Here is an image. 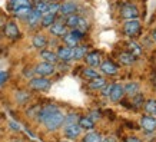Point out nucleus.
I'll return each instance as SVG.
<instances>
[{"label": "nucleus", "mask_w": 156, "mask_h": 142, "mask_svg": "<svg viewBox=\"0 0 156 142\" xmlns=\"http://www.w3.org/2000/svg\"><path fill=\"white\" fill-rule=\"evenodd\" d=\"M63 122H65V115H63V112H62L60 109H56L42 123L46 126L48 131H57L63 125Z\"/></svg>", "instance_id": "f257e3e1"}, {"label": "nucleus", "mask_w": 156, "mask_h": 142, "mask_svg": "<svg viewBox=\"0 0 156 142\" xmlns=\"http://www.w3.org/2000/svg\"><path fill=\"white\" fill-rule=\"evenodd\" d=\"M56 72V66L53 63H48V62H40L34 66L33 73L36 76H42V78H48V76L55 75Z\"/></svg>", "instance_id": "f03ea898"}, {"label": "nucleus", "mask_w": 156, "mask_h": 142, "mask_svg": "<svg viewBox=\"0 0 156 142\" xmlns=\"http://www.w3.org/2000/svg\"><path fill=\"white\" fill-rule=\"evenodd\" d=\"M29 86L34 90H48L50 86H52V82L49 81L48 78H42V76H34L30 79L29 82Z\"/></svg>", "instance_id": "7ed1b4c3"}, {"label": "nucleus", "mask_w": 156, "mask_h": 142, "mask_svg": "<svg viewBox=\"0 0 156 142\" xmlns=\"http://www.w3.org/2000/svg\"><path fill=\"white\" fill-rule=\"evenodd\" d=\"M120 16L126 20L137 19V17H139V10H137V7L135 5L126 3V5H123L122 9H120Z\"/></svg>", "instance_id": "20e7f679"}, {"label": "nucleus", "mask_w": 156, "mask_h": 142, "mask_svg": "<svg viewBox=\"0 0 156 142\" xmlns=\"http://www.w3.org/2000/svg\"><path fill=\"white\" fill-rule=\"evenodd\" d=\"M139 30H140V22L137 19L126 20L125 24H123V33L126 35V36H129V38H133Z\"/></svg>", "instance_id": "39448f33"}, {"label": "nucleus", "mask_w": 156, "mask_h": 142, "mask_svg": "<svg viewBox=\"0 0 156 142\" xmlns=\"http://www.w3.org/2000/svg\"><path fill=\"white\" fill-rule=\"evenodd\" d=\"M100 72L106 76H115L119 73V67L112 60H103L100 63Z\"/></svg>", "instance_id": "423d86ee"}, {"label": "nucleus", "mask_w": 156, "mask_h": 142, "mask_svg": "<svg viewBox=\"0 0 156 142\" xmlns=\"http://www.w3.org/2000/svg\"><path fill=\"white\" fill-rule=\"evenodd\" d=\"M3 33H5L6 38L9 39H17L20 36V30L19 26L14 23V22H7L3 27Z\"/></svg>", "instance_id": "0eeeda50"}, {"label": "nucleus", "mask_w": 156, "mask_h": 142, "mask_svg": "<svg viewBox=\"0 0 156 142\" xmlns=\"http://www.w3.org/2000/svg\"><path fill=\"white\" fill-rule=\"evenodd\" d=\"M140 126H142L146 132H155L156 131V116L143 115L142 118H140Z\"/></svg>", "instance_id": "6e6552de"}, {"label": "nucleus", "mask_w": 156, "mask_h": 142, "mask_svg": "<svg viewBox=\"0 0 156 142\" xmlns=\"http://www.w3.org/2000/svg\"><path fill=\"white\" fill-rule=\"evenodd\" d=\"M59 60L62 62H70L73 60V47L69 46H59L56 52Z\"/></svg>", "instance_id": "1a4fd4ad"}, {"label": "nucleus", "mask_w": 156, "mask_h": 142, "mask_svg": "<svg viewBox=\"0 0 156 142\" xmlns=\"http://www.w3.org/2000/svg\"><path fill=\"white\" fill-rule=\"evenodd\" d=\"M125 96V90H123V85L120 83H113L112 85V90H110V95H109V99L112 102H120Z\"/></svg>", "instance_id": "9d476101"}, {"label": "nucleus", "mask_w": 156, "mask_h": 142, "mask_svg": "<svg viewBox=\"0 0 156 142\" xmlns=\"http://www.w3.org/2000/svg\"><path fill=\"white\" fill-rule=\"evenodd\" d=\"M85 62L86 65L89 67H98L100 66V63H102V56H100L99 52H90V53H86L85 56Z\"/></svg>", "instance_id": "9b49d317"}, {"label": "nucleus", "mask_w": 156, "mask_h": 142, "mask_svg": "<svg viewBox=\"0 0 156 142\" xmlns=\"http://www.w3.org/2000/svg\"><path fill=\"white\" fill-rule=\"evenodd\" d=\"M40 19H42V13H39L36 9H32L30 14L26 17V23L30 29H36L37 26H40Z\"/></svg>", "instance_id": "f8f14e48"}, {"label": "nucleus", "mask_w": 156, "mask_h": 142, "mask_svg": "<svg viewBox=\"0 0 156 142\" xmlns=\"http://www.w3.org/2000/svg\"><path fill=\"white\" fill-rule=\"evenodd\" d=\"M77 12V5H76L75 2H65V3H62L60 7H59V13L62 16H70V14H75Z\"/></svg>", "instance_id": "ddd939ff"}, {"label": "nucleus", "mask_w": 156, "mask_h": 142, "mask_svg": "<svg viewBox=\"0 0 156 142\" xmlns=\"http://www.w3.org/2000/svg\"><path fill=\"white\" fill-rule=\"evenodd\" d=\"M49 30H50V33H52L53 36H56V38H63V36L67 33L66 24L62 23V22H57V20L49 27Z\"/></svg>", "instance_id": "4468645a"}, {"label": "nucleus", "mask_w": 156, "mask_h": 142, "mask_svg": "<svg viewBox=\"0 0 156 142\" xmlns=\"http://www.w3.org/2000/svg\"><path fill=\"white\" fill-rule=\"evenodd\" d=\"M63 129H65V135H66V138H69V139H76V138L82 133V131H83V129L79 126V123L66 125Z\"/></svg>", "instance_id": "2eb2a0df"}, {"label": "nucleus", "mask_w": 156, "mask_h": 142, "mask_svg": "<svg viewBox=\"0 0 156 142\" xmlns=\"http://www.w3.org/2000/svg\"><path fill=\"white\" fill-rule=\"evenodd\" d=\"M40 57H42L43 62L53 63V65H56L57 62H59V57H57L56 52H52V50H49V49H42V50H40Z\"/></svg>", "instance_id": "dca6fc26"}, {"label": "nucleus", "mask_w": 156, "mask_h": 142, "mask_svg": "<svg viewBox=\"0 0 156 142\" xmlns=\"http://www.w3.org/2000/svg\"><path fill=\"white\" fill-rule=\"evenodd\" d=\"M119 62L125 65V66H132L133 63L136 62V56L132 55L130 52H122L119 53Z\"/></svg>", "instance_id": "f3484780"}, {"label": "nucleus", "mask_w": 156, "mask_h": 142, "mask_svg": "<svg viewBox=\"0 0 156 142\" xmlns=\"http://www.w3.org/2000/svg\"><path fill=\"white\" fill-rule=\"evenodd\" d=\"M123 90H125V95H129L132 98V96H135L136 93L140 92V85L137 82H129V83L123 86Z\"/></svg>", "instance_id": "a211bd4d"}, {"label": "nucleus", "mask_w": 156, "mask_h": 142, "mask_svg": "<svg viewBox=\"0 0 156 142\" xmlns=\"http://www.w3.org/2000/svg\"><path fill=\"white\" fill-rule=\"evenodd\" d=\"M32 6V2L30 0H10L9 2V7L12 12L17 9H22V7H30Z\"/></svg>", "instance_id": "6ab92c4d"}, {"label": "nucleus", "mask_w": 156, "mask_h": 142, "mask_svg": "<svg viewBox=\"0 0 156 142\" xmlns=\"http://www.w3.org/2000/svg\"><path fill=\"white\" fill-rule=\"evenodd\" d=\"M56 20H57L56 14L44 13V14H42V19H40V26H42V27H50V26H52Z\"/></svg>", "instance_id": "aec40b11"}, {"label": "nucleus", "mask_w": 156, "mask_h": 142, "mask_svg": "<svg viewBox=\"0 0 156 142\" xmlns=\"http://www.w3.org/2000/svg\"><path fill=\"white\" fill-rule=\"evenodd\" d=\"M32 43H33V46L36 47V49H44L46 47V45H48V39H46V36L44 35H34L33 39H32Z\"/></svg>", "instance_id": "412c9836"}, {"label": "nucleus", "mask_w": 156, "mask_h": 142, "mask_svg": "<svg viewBox=\"0 0 156 142\" xmlns=\"http://www.w3.org/2000/svg\"><path fill=\"white\" fill-rule=\"evenodd\" d=\"M106 83H108V82H106V79H105V78H102V76H98V78H95V79H90L89 88L92 90H100L105 85H106Z\"/></svg>", "instance_id": "4be33fe9"}, {"label": "nucleus", "mask_w": 156, "mask_h": 142, "mask_svg": "<svg viewBox=\"0 0 156 142\" xmlns=\"http://www.w3.org/2000/svg\"><path fill=\"white\" fill-rule=\"evenodd\" d=\"M86 53H87V47L83 46V45H77V46L73 47V59H75V60L85 59Z\"/></svg>", "instance_id": "5701e85b"}, {"label": "nucleus", "mask_w": 156, "mask_h": 142, "mask_svg": "<svg viewBox=\"0 0 156 142\" xmlns=\"http://www.w3.org/2000/svg\"><path fill=\"white\" fill-rule=\"evenodd\" d=\"M77 123H79V126H80L82 129H85V131H90V129L95 128V122H93L89 116H80L79 121H77Z\"/></svg>", "instance_id": "b1692460"}, {"label": "nucleus", "mask_w": 156, "mask_h": 142, "mask_svg": "<svg viewBox=\"0 0 156 142\" xmlns=\"http://www.w3.org/2000/svg\"><path fill=\"white\" fill-rule=\"evenodd\" d=\"M143 109L146 115H151V116H156V99H147L145 104H143Z\"/></svg>", "instance_id": "393cba45"}, {"label": "nucleus", "mask_w": 156, "mask_h": 142, "mask_svg": "<svg viewBox=\"0 0 156 142\" xmlns=\"http://www.w3.org/2000/svg\"><path fill=\"white\" fill-rule=\"evenodd\" d=\"M102 141H103V138L98 132H89L82 138V142H102Z\"/></svg>", "instance_id": "a878e982"}, {"label": "nucleus", "mask_w": 156, "mask_h": 142, "mask_svg": "<svg viewBox=\"0 0 156 142\" xmlns=\"http://www.w3.org/2000/svg\"><path fill=\"white\" fill-rule=\"evenodd\" d=\"M63 42H65V46H69V47H75V46H77L79 45V40L73 36V35L70 33V32H67L65 36H63Z\"/></svg>", "instance_id": "bb28decb"}, {"label": "nucleus", "mask_w": 156, "mask_h": 142, "mask_svg": "<svg viewBox=\"0 0 156 142\" xmlns=\"http://www.w3.org/2000/svg\"><path fill=\"white\" fill-rule=\"evenodd\" d=\"M79 19H80V16L79 14H70V16H67L66 17V27H70V29H76L77 27V23H79Z\"/></svg>", "instance_id": "cd10ccee"}, {"label": "nucleus", "mask_w": 156, "mask_h": 142, "mask_svg": "<svg viewBox=\"0 0 156 142\" xmlns=\"http://www.w3.org/2000/svg\"><path fill=\"white\" fill-rule=\"evenodd\" d=\"M32 9H33V7H32V6H30V7H22V9H17V10H14L13 12V14L14 16H16V17H17V19H26V17H27L29 14H30V12H32Z\"/></svg>", "instance_id": "c85d7f7f"}, {"label": "nucleus", "mask_w": 156, "mask_h": 142, "mask_svg": "<svg viewBox=\"0 0 156 142\" xmlns=\"http://www.w3.org/2000/svg\"><path fill=\"white\" fill-rule=\"evenodd\" d=\"M79 118H80V116L76 114V112H70L69 115H66V116H65V122H63V125L66 126V125H72V123H77Z\"/></svg>", "instance_id": "c756f323"}, {"label": "nucleus", "mask_w": 156, "mask_h": 142, "mask_svg": "<svg viewBox=\"0 0 156 142\" xmlns=\"http://www.w3.org/2000/svg\"><path fill=\"white\" fill-rule=\"evenodd\" d=\"M83 76L85 78H87V79H95V78H98V76H100L99 75V72L96 71L95 67H85L83 69Z\"/></svg>", "instance_id": "7c9ffc66"}, {"label": "nucleus", "mask_w": 156, "mask_h": 142, "mask_svg": "<svg viewBox=\"0 0 156 142\" xmlns=\"http://www.w3.org/2000/svg\"><path fill=\"white\" fill-rule=\"evenodd\" d=\"M33 9H36L39 13H42V14L48 13V12H49V2H46V0L39 2V3H36V5H34Z\"/></svg>", "instance_id": "2f4dec72"}, {"label": "nucleus", "mask_w": 156, "mask_h": 142, "mask_svg": "<svg viewBox=\"0 0 156 142\" xmlns=\"http://www.w3.org/2000/svg\"><path fill=\"white\" fill-rule=\"evenodd\" d=\"M128 47H129V52L132 55H135V56H139L142 53V47H140V45H137L136 42H129Z\"/></svg>", "instance_id": "473e14b6"}, {"label": "nucleus", "mask_w": 156, "mask_h": 142, "mask_svg": "<svg viewBox=\"0 0 156 142\" xmlns=\"http://www.w3.org/2000/svg\"><path fill=\"white\" fill-rule=\"evenodd\" d=\"M132 102L136 108H139V106H143V104H145V98H143V95L136 93L135 96H132Z\"/></svg>", "instance_id": "72a5a7b5"}, {"label": "nucleus", "mask_w": 156, "mask_h": 142, "mask_svg": "<svg viewBox=\"0 0 156 142\" xmlns=\"http://www.w3.org/2000/svg\"><path fill=\"white\" fill-rule=\"evenodd\" d=\"M77 30H80L82 33H85L86 30L89 29V23H87V20L85 19V17H82L80 16V19H79V23H77Z\"/></svg>", "instance_id": "f704fd0d"}, {"label": "nucleus", "mask_w": 156, "mask_h": 142, "mask_svg": "<svg viewBox=\"0 0 156 142\" xmlns=\"http://www.w3.org/2000/svg\"><path fill=\"white\" fill-rule=\"evenodd\" d=\"M112 85H113V83H110V85H108V83H106V85H105L103 88L100 89V92H102V96H105V98H109L110 90H112Z\"/></svg>", "instance_id": "c9c22d12"}, {"label": "nucleus", "mask_w": 156, "mask_h": 142, "mask_svg": "<svg viewBox=\"0 0 156 142\" xmlns=\"http://www.w3.org/2000/svg\"><path fill=\"white\" fill-rule=\"evenodd\" d=\"M7 78H9V73H7L6 71H2V72H0V86L5 85L6 81H7Z\"/></svg>", "instance_id": "e433bc0d"}, {"label": "nucleus", "mask_w": 156, "mask_h": 142, "mask_svg": "<svg viewBox=\"0 0 156 142\" xmlns=\"http://www.w3.org/2000/svg\"><path fill=\"white\" fill-rule=\"evenodd\" d=\"M89 118L92 119L93 122H95L96 119H99V118H100V114H99V112H96V111H95V112H92V114L89 115Z\"/></svg>", "instance_id": "4c0bfd02"}, {"label": "nucleus", "mask_w": 156, "mask_h": 142, "mask_svg": "<svg viewBox=\"0 0 156 142\" xmlns=\"http://www.w3.org/2000/svg\"><path fill=\"white\" fill-rule=\"evenodd\" d=\"M125 142H142L139 138H136V137H130V138H128Z\"/></svg>", "instance_id": "58836bf2"}, {"label": "nucleus", "mask_w": 156, "mask_h": 142, "mask_svg": "<svg viewBox=\"0 0 156 142\" xmlns=\"http://www.w3.org/2000/svg\"><path fill=\"white\" fill-rule=\"evenodd\" d=\"M151 39L156 43V29H153V30H152V33H151Z\"/></svg>", "instance_id": "ea45409f"}, {"label": "nucleus", "mask_w": 156, "mask_h": 142, "mask_svg": "<svg viewBox=\"0 0 156 142\" xmlns=\"http://www.w3.org/2000/svg\"><path fill=\"white\" fill-rule=\"evenodd\" d=\"M10 128H13V131H19V125L14 122H10Z\"/></svg>", "instance_id": "a19ab883"}, {"label": "nucleus", "mask_w": 156, "mask_h": 142, "mask_svg": "<svg viewBox=\"0 0 156 142\" xmlns=\"http://www.w3.org/2000/svg\"><path fill=\"white\" fill-rule=\"evenodd\" d=\"M102 142H116V141H115V138L108 137V138H103V141H102Z\"/></svg>", "instance_id": "79ce46f5"}, {"label": "nucleus", "mask_w": 156, "mask_h": 142, "mask_svg": "<svg viewBox=\"0 0 156 142\" xmlns=\"http://www.w3.org/2000/svg\"><path fill=\"white\" fill-rule=\"evenodd\" d=\"M32 2H33L34 5H36V3H39V2H43V0H32Z\"/></svg>", "instance_id": "37998d69"}]
</instances>
